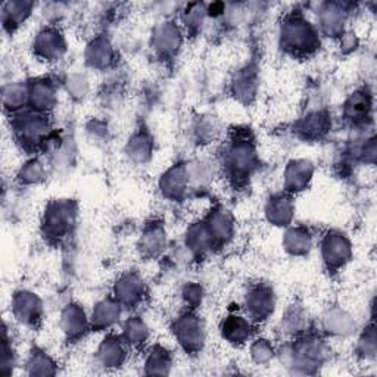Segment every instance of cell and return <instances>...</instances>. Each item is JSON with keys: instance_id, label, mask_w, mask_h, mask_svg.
<instances>
[{"instance_id": "21", "label": "cell", "mask_w": 377, "mask_h": 377, "mask_svg": "<svg viewBox=\"0 0 377 377\" xmlns=\"http://www.w3.org/2000/svg\"><path fill=\"white\" fill-rule=\"evenodd\" d=\"M155 43H156V49L164 53L174 52L180 45L179 30L170 24L159 27L155 34Z\"/></svg>"}, {"instance_id": "23", "label": "cell", "mask_w": 377, "mask_h": 377, "mask_svg": "<svg viewBox=\"0 0 377 377\" xmlns=\"http://www.w3.org/2000/svg\"><path fill=\"white\" fill-rule=\"evenodd\" d=\"M31 6H33L31 4H26V2H6L4 5L5 27H11L12 30L16 26H19V23H23V21L30 15Z\"/></svg>"}, {"instance_id": "26", "label": "cell", "mask_w": 377, "mask_h": 377, "mask_svg": "<svg viewBox=\"0 0 377 377\" xmlns=\"http://www.w3.org/2000/svg\"><path fill=\"white\" fill-rule=\"evenodd\" d=\"M285 245H286V249L290 250L292 254L299 255V254L307 253V250L309 249L311 236L308 235V232L304 228H299V227L293 228L286 235Z\"/></svg>"}, {"instance_id": "24", "label": "cell", "mask_w": 377, "mask_h": 377, "mask_svg": "<svg viewBox=\"0 0 377 377\" xmlns=\"http://www.w3.org/2000/svg\"><path fill=\"white\" fill-rule=\"evenodd\" d=\"M28 102V87L21 85H11L4 90V105L11 112H18Z\"/></svg>"}, {"instance_id": "14", "label": "cell", "mask_w": 377, "mask_h": 377, "mask_svg": "<svg viewBox=\"0 0 377 377\" xmlns=\"http://www.w3.org/2000/svg\"><path fill=\"white\" fill-rule=\"evenodd\" d=\"M62 329L68 338H77L87 329V320L78 305H68L62 312Z\"/></svg>"}, {"instance_id": "10", "label": "cell", "mask_w": 377, "mask_h": 377, "mask_svg": "<svg viewBox=\"0 0 377 377\" xmlns=\"http://www.w3.org/2000/svg\"><path fill=\"white\" fill-rule=\"evenodd\" d=\"M125 357H127V352H125L124 344L114 334L105 338L97 349V360L105 368H115L122 366Z\"/></svg>"}, {"instance_id": "7", "label": "cell", "mask_w": 377, "mask_h": 377, "mask_svg": "<svg viewBox=\"0 0 377 377\" xmlns=\"http://www.w3.org/2000/svg\"><path fill=\"white\" fill-rule=\"evenodd\" d=\"M65 51V41L62 34L53 28L41 30L34 40V52L45 60H56Z\"/></svg>"}, {"instance_id": "30", "label": "cell", "mask_w": 377, "mask_h": 377, "mask_svg": "<svg viewBox=\"0 0 377 377\" xmlns=\"http://www.w3.org/2000/svg\"><path fill=\"white\" fill-rule=\"evenodd\" d=\"M45 170H43V165H41L40 161L33 159L30 162H27L23 169H21L18 177L23 183H37L40 179H43Z\"/></svg>"}, {"instance_id": "16", "label": "cell", "mask_w": 377, "mask_h": 377, "mask_svg": "<svg viewBox=\"0 0 377 377\" xmlns=\"http://www.w3.org/2000/svg\"><path fill=\"white\" fill-rule=\"evenodd\" d=\"M28 374L33 376H51L56 373V364L49 355L38 348H33L26 363Z\"/></svg>"}, {"instance_id": "20", "label": "cell", "mask_w": 377, "mask_h": 377, "mask_svg": "<svg viewBox=\"0 0 377 377\" xmlns=\"http://www.w3.org/2000/svg\"><path fill=\"white\" fill-rule=\"evenodd\" d=\"M186 183H188L187 173L183 169H171L164 176L162 191L166 196L177 198L184 192Z\"/></svg>"}, {"instance_id": "8", "label": "cell", "mask_w": 377, "mask_h": 377, "mask_svg": "<svg viewBox=\"0 0 377 377\" xmlns=\"http://www.w3.org/2000/svg\"><path fill=\"white\" fill-rule=\"evenodd\" d=\"M275 307L273 292L267 286H257L250 289L246 295V309L254 320L267 319Z\"/></svg>"}, {"instance_id": "1", "label": "cell", "mask_w": 377, "mask_h": 377, "mask_svg": "<svg viewBox=\"0 0 377 377\" xmlns=\"http://www.w3.org/2000/svg\"><path fill=\"white\" fill-rule=\"evenodd\" d=\"M14 132L21 144L34 149L48 142L51 124L43 112L21 114L14 121Z\"/></svg>"}, {"instance_id": "27", "label": "cell", "mask_w": 377, "mask_h": 377, "mask_svg": "<svg viewBox=\"0 0 377 377\" xmlns=\"http://www.w3.org/2000/svg\"><path fill=\"white\" fill-rule=\"evenodd\" d=\"M148 327H146V324L139 317L130 319L124 326V338L127 341V344L142 345L148 339Z\"/></svg>"}, {"instance_id": "28", "label": "cell", "mask_w": 377, "mask_h": 377, "mask_svg": "<svg viewBox=\"0 0 377 377\" xmlns=\"http://www.w3.org/2000/svg\"><path fill=\"white\" fill-rule=\"evenodd\" d=\"M87 58H89V60L92 62V64L95 67L107 65L108 62L111 60V49H110V45L107 43V41H103V40L95 41V43L89 49Z\"/></svg>"}, {"instance_id": "4", "label": "cell", "mask_w": 377, "mask_h": 377, "mask_svg": "<svg viewBox=\"0 0 377 377\" xmlns=\"http://www.w3.org/2000/svg\"><path fill=\"white\" fill-rule=\"evenodd\" d=\"M73 206L70 202H52L45 213L43 230L49 238H62L73 223Z\"/></svg>"}, {"instance_id": "19", "label": "cell", "mask_w": 377, "mask_h": 377, "mask_svg": "<svg viewBox=\"0 0 377 377\" xmlns=\"http://www.w3.org/2000/svg\"><path fill=\"white\" fill-rule=\"evenodd\" d=\"M146 373L149 374H169L173 367L171 354L165 348L156 346L146 359Z\"/></svg>"}, {"instance_id": "25", "label": "cell", "mask_w": 377, "mask_h": 377, "mask_svg": "<svg viewBox=\"0 0 377 377\" xmlns=\"http://www.w3.org/2000/svg\"><path fill=\"white\" fill-rule=\"evenodd\" d=\"M166 235L159 225H154L146 230V233L142 238V248L146 254L156 255L164 249V245L166 243Z\"/></svg>"}, {"instance_id": "12", "label": "cell", "mask_w": 377, "mask_h": 377, "mask_svg": "<svg viewBox=\"0 0 377 377\" xmlns=\"http://www.w3.org/2000/svg\"><path fill=\"white\" fill-rule=\"evenodd\" d=\"M143 292H144L143 282L134 275L122 276L115 286L117 299H120V302L122 304H129V305L137 304L143 297Z\"/></svg>"}, {"instance_id": "22", "label": "cell", "mask_w": 377, "mask_h": 377, "mask_svg": "<svg viewBox=\"0 0 377 377\" xmlns=\"http://www.w3.org/2000/svg\"><path fill=\"white\" fill-rule=\"evenodd\" d=\"M206 228L209 230L213 239H227L233 230V223L230 220L227 211L220 209V211H216L209 217Z\"/></svg>"}, {"instance_id": "15", "label": "cell", "mask_w": 377, "mask_h": 377, "mask_svg": "<svg viewBox=\"0 0 377 377\" xmlns=\"http://www.w3.org/2000/svg\"><path fill=\"white\" fill-rule=\"evenodd\" d=\"M312 170L307 161H293L286 170V186L289 191H302L311 179Z\"/></svg>"}, {"instance_id": "29", "label": "cell", "mask_w": 377, "mask_h": 377, "mask_svg": "<svg viewBox=\"0 0 377 377\" xmlns=\"http://www.w3.org/2000/svg\"><path fill=\"white\" fill-rule=\"evenodd\" d=\"M15 367V351L12 348L11 341L8 339L6 329L4 333V344H2V355H0V374L11 376Z\"/></svg>"}, {"instance_id": "11", "label": "cell", "mask_w": 377, "mask_h": 377, "mask_svg": "<svg viewBox=\"0 0 377 377\" xmlns=\"http://www.w3.org/2000/svg\"><path fill=\"white\" fill-rule=\"evenodd\" d=\"M349 257V243L338 233L329 235L323 242V258L329 267H339Z\"/></svg>"}, {"instance_id": "6", "label": "cell", "mask_w": 377, "mask_h": 377, "mask_svg": "<svg viewBox=\"0 0 377 377\" xmlns=\"http://www.w3.org/2000/svg\"><path fill=\"white\" fill-rule=\"evenodd\" d=\"M227 165L236 177H246L255 166V151L246 139L235 142L228 149Z\"/></svg>"}, {"instance_id": "3", "label": "cell", "mask_w": 377, "mask_h": 377, "mask_svg": "<svg viewBox=\"0 0 377 377\" xmlns=\"http://www.w3.org/2000/svg\"><path fill=\"white\" fill-rule=\"evenodd\" d=\"M12 312L15 319L27 327H36L41 320V305L40 298L30 290H19L12 298Z\"/></svg>"}, {"instance_id": "9", "label": "cell", "mask_w": 377, "mask_h": 377, "mask_svg": "<svg viewBox=\"0 0 377 377\" xmlns=\"http://www.w3.org/2000/svg\"><path fill=\"white\" fill-rule=\"evenodd\" d=\"M56 102V92L51 81L37 80L28 86V103L37 112H46L53 108Z\"/></svg>"}, {"instance_id": "32", "label": "cell", "mask_w": 377, "mask_h": 377, "mask_svg": "<svg viewBox=\"0 0 377 377\" xmlns=\"http://www.w3.org/2000/svg\"><path fill=\"white\" fill-rule=\"evenodd\" d=\"M130 146H132V156L137 158V159H143L146 156H149V152H151V140L146 139V136H136L132 142H130Z\"/></svg>"}, {"instance_id": "18", "label": "cell", "mask_w": 377, "mask_h": 377, "mask_svg": "<svg viewBox=\"0 0 377 377\" xmlns=\"http://www.w3.org/2000/svg\"><path fill=\"white\" fill-rule=\"evenodd\" d=\"M293 213V205L289 198L286 196H276L270 199L267 206V216L268 220L273 221L276 225H286Z\"/></svg>"}, {"instance_id": "2", "label": "cell", "mask_w": 377, "mask_h": 377, "mask_svg": "<svg viewBox=\"0 0 377 377\" xmlns=\"http://www.w3.org/2000/svg\"><path fill=\"white\" fill-rule=\"evenodd\" d=\"M283 46L292 52H311L317 48V33L302 16H290L282 28Z\"/></svg>"}, {"instance_id": "17", "label": "cell", "mask_w": 377, "mask_h": 377, "mask_svg": "<svg viewBox=\"0 0 377 377\" xmlns=\"http://www.w3.org/2000/svg\"><path fill=\"white\" fill-rule=\"evenodd\" d=\"M120 314H121L120 302L107 301V299L99 302L95 307L93 316H92L93 327H99V329L110 327L120 319Z\"/></svg>"}, {"instance_id": "31", "label": "cell", "mask_w": 377, "mask_h": 377, "mask_svg": "<svg viewBox=\"0 0 377 377\" xmlns=\"http://www.w3.org/2000/svg\"><path fill=\"white\" fill-rule=\"evenodd\" d=\"M250 355H253V359H254L255 363L265 364L271 359H273L275 349H273V346H271V344L268 341L260 339V341H255L253 348H250Z\"/></svg>"}, {"instance_id": "13", "label": "cell", "mask_w": 377, "mask_h": 377, "mask_svg": "<svg viewBox=\"0 0 377 377\" xmlns=\"http://www.w3.org/2000/svg\"><path fill=\"white\" fill-rule=\"evenodd\" d=\"M221 334L230 344L235 345L245 344L249 339L250 324L245 317L230 316L221 324Z\"/></svg>"}, {"instance_id": "5", "label": "cell", "mask_w": 377, "mask_h": 377, "mask_svg": "<svg viewBox=\"0 0 377 377\" xmlns=\"http://www.w3.org/2000/svg\"><path fill=\"white\" fill-rule=\"evenodd\" d=\"M176 338L186 351H199L203 344V326L199 317L187 312L176 322Z\"/></svg>"}]
</instances>
